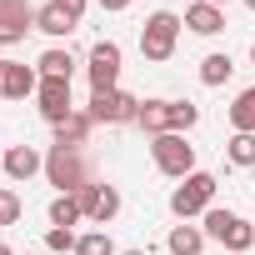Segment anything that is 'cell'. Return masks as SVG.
Segmentation results:
<instances>
[{"label": "cell", "mask_w": 255, "mask_h": 255, "mask_svg": "<svg viewBox=\"0 0 255 255\" xmlns=\"http://www.w3.org/2000/svg\"><path fill=\"white\" fill-rule=\"evenodd\" d=\"M150 155H155V170L160 175H170V180H185V175H195V145L185 140V135H155L150 140Z\"/></svg>", "instance_id": "obj_4"}, {"label": "cell", "mask_w": 255, "mask_h": 255, "mask_svg": "<svg viewBox=\"0 0 255 255\" xmlns=\"http://www.w3.org/2000/svg\"><path fill=\"white\" fill-rule=\"evenodd\" d=\"M85 75H90V95L120 90V45L115 40H95L85 55Z\"/></svg>", "instance_id": "obj_5"}, {"label": "cell", "mask_w": 255, "mask_h": 255, "mask_svg": "<svg viewBox=\"0 0 255 255\" xmlns=\"http://www.w3.org/2000/svg\"><path fill=\"white\" fill-rule=\"evenodd\" d=\"M45 175H50V185H55L60 195H75V190H85V185L95 180L90 165H85V150H70V145H50Z\"/></svg>", "instance_id": "obj_2"}, {"label": "cell", "mask_w": 255, "mask_h": 255, "mask_svg": "<svg viewBox=\"0 0 255 255\" xmlns=\"http://www.w3.org/2000/svg\"><path fill=\"white\" fill-rule=\"evenodd\" d=\"M35 100H40V115H45L50 125H65V120L80 110V105L70 100V80H40Z\"/></svg>", "instance_id": "obj_8"}, {"label": "cell", "mask_w": 255, "mask_h": 255, "mask_svg": "<svg viewBox=\"0 0 255 255\" xmlns=\"http://www.w3.org/2000/svg\"><path fill=\"white\" fill-rule=\"evenodd\" d=\"M225 160L240 165V170H250L255 165V135H230L225 140Z\"/></svg>", "instance_id": "obj_22"}, {"label": "cell", "mask_w": 255, "mask_h": 255, "mask_svg": "<svg viewBox=\"0 0 255 255\" xmlns=\"http://www.w3.org/2000/svg\"><path fill=\"white\" fill-rule=\"evenodd\" d=\"M210 5H225V0H210Z\"/></svg>", "instance_id": "obj_33"}, {"label": "cell", "mask_w": 255, "mask_h": 255, "mask_svg": "<svg viewBox=\"0 0 255 255\" xmlns=\"http://www.w3.org/2000/svg\"><path fill=\"white\" fill-rule=\"evenodd\" d=\"M140 130L155 140V135H170V100H140Z\"/></svg>", "instance_id": "obj_15"}, {"label": "cell", "mask_w": 255, "mask_h": 255, "mask_svg": "<svg viewBox=\"0 0 255 255\" xmlns=\"http://www.w3.org/2000/svg\"><path fill=\"white\" fill-rule=\"evenodd\" d=\"M185 25H190L195 35H220V30H225V10L210 5V0H195V5L185 10Z\"/></svg>", "instance_id": "obj_12"}, {"label": "cell", "mask_w": 255, "mask_h": 255, "mask_svg": "<svg viewBox=\"0 0 255 255\" xmlns=\"http://www.w3.org/2000/svg\"><path fill=\"white\" fill-rule=\"evenodd\" d=\"M90 120L95 125H135L140 120V95L130 90H105V95H90Z\"/></svg>", "instance_id": "obj_6"}, {"label": "cell", "mask_w": 255, "mask_h": 255, "mask_svg": "<svg viewBox=\"0 0 255 255\" xmlns=\"http://www.w3.org/2000/svg\"><path fill=\"white\" fill-rule=\"evenodd\" d=\"M250 65H255V45H250Z\"/></svg>", "instance_id": "obj_32"}, {"label": "cell", "mask_w": 255, "mask_h": 255, "mask_svg": "<svg viewBox=\"0 0 255 255\" xmlns=\"http://www.w3.org/2000/svg\"><path fill=\"white\" fill-rule=\"evenodd\" d=\"M25 30H35L30 0H0V45H20Z\"/></svg>", "instance_id": "obj_9"}, {"label": "cell", "mask_w": 255, "mask_h": 255, "mask_svg": "<svg viewBox=\"0 0 255 255\" xmlns=\"http://www.w3.org/2000/svg\"><path fill=\"white\" fill-rule=\"evenodd\" d=\"M235 75V60L225 55V50H210L205 60H200V85H225Z\"/></svg>", "instance_id": "obj_18"}, {"label": "cell", "mask_w": 255, "mask_h": 255, "mask_svg": "<svg viewBox=\"0 0 255 255\" xmlns=\"http://www.w3.org/2000/svg\"><path fill=\"white\" fill-rule=\"evenodd\" d=\"M215 175L210 170H195V175H185L175 190H170V210L180 215V220H195V215H205L210 210V200H215Z\"/></svg>", "instance_id": "obj_3"}, {"label": "cell", "mask_w": 255, "mask_h": 255, "mask_svg": "<svg viewBox=\"0 0 255 255\" xmlns=\"http://www.w3.org/2000/svg\"><path fill=\"white\" fill-rule=\"evenodd\" d=\"M90 130H95V120H90V110H75V115H70L65 125H55V145H70V150H85Z\"/></svg>", "instance_id": "obj_13"}, {"label": "cell", "mask_w": 255, "mask_h": 255, "mask_svg": "<svg viewBox=\"0 0 255 255\" xmlns=\"http://www.w3.org/2000/svg\"><path fill=\"white\" fill-rule=\"evenodd\" d=\"M165 245H170V255H200V250H205V230L190 225V220H180V225H170Z\"/></svg>", "instance_id": "obj_14"}, {"label": "cell", "mask_w": 255, "mask_h": 255, "mask_svg": "<svg viewBox=\"0 0 255 255\" xmlns=\"http://www.w3.org/2000/svg\"><path fill=\"white\" fill-rule=\"evenodd\" d=\"M0 170H5L10 180H30V175H40V170H45V155H40L35 145H10V150H5V160H0Z\"/></svg>", "instance_id": "obj_11"}, {"label": "cell", "mask_w": 255, "mask_h": 255, "mask_svg": "<svg viewBox=\"0 0 255 255\" xmlns=\"http://www.w3.org/2000/svg\"><path fill=\"white\" fill-rule=\"evenodd\" d=\"M75 245H80L75 230H65V225H50V230H45V250H60V255H65V250H75Z\"/></svg>", "instance_id": "obj_25"}, {"label": "cell", "mask_w": 255, "mask_h": 255, "mask_svg": "<svg viewBox=\"0 0 255 255\" xmlns=\"http://www.w3.org/2000/svg\"><path fill=\"white\" fill-rule=\"evenodd\" d=\"M35 30H45V35H55V40H65V35L75 30V20H70V15H60L55 5H40V10H35Z\"/></svg>", "instance_id": "obj_20"}, {"label": "cell", "mask_w": 255, "mask_h": 255, "mask_svg": "<svg viewBox=\"0 0 255 255\" xmlns=\"http://www.w3.org/2000/svg\"><path fill=\"white\" fill-rule=\"evenodd\" d=\"M75 220H85V210H80V195H55L50 200V225H75Z\"/></svg>", "instance_id": "obj_21"}, {"label": "cell", "mask_w": 255, "mask_h": 255, "mask_svg": "<svg viewBox=\"0 0 255 255\" xmlns=\"http://www.w3.org/2000/svg\"><path fill=\"white\" fill-rule=\"evenodd\" d=\"M180 15L175 10H155L145 25H140V55L150 60V65H165L170 55H175V40H180Z\"/></svg>", "instance_id": "obj_1"}, {"label": "cell", "mask_w": 255, "mask_h": 255, "mask_svg": "<svg viewBox=\"0 0 255 255\" xmlns=\"http://www.w3.org/2000/svg\"><path fill=\"white\" fill-rule=\"evenodd\" d=\"M0 255H10V245H5V240H0Z\"/></svg>", "instance_id": "obj_31"}, {"label": "cell", "mask_w": 255, "mask_h": 255, "mask_svg": "<svg viewBox=\"0 0 255 255\" xmlns=\"http://www.w3.org/2000/svg\"><path fill=\"white\" fill-rule=\"evenodd\" d=\"M75 195H80V210H85L90 225H110V220L120 215V190L105 185V180H90V185L75 190Z\"/></svg>", "instance_id": "obj_7"}, {"label": "cell", "mask_w": 255, "mask_h": 255, "mask_svg": "<svg viewBox=\"0 0 255 255\" xmlns=\"http://www.w3.org/2000/svg\"><path fill=\"white\" fill-rule=\"evenodd\" d=\"M35 70H40V80H70V75H75V55L60 50V45H50V50L35 60Z\"/></svg>", "instance_id": "obj_16"}, {"label": "cell", "mask_w": 255, "mask_h": 255, "mask_svg": "<svg viewBox=\"0 0 255 255\" xmlns=\"http://www.w3.org/2000/svg\"><path fill=\"white\" fill-rule=\"evenodd\" d=\"M0 160H5V150H0Z\"/></svg>", "instance_id": "obj_35"}, {"label": "cell", "mask_w": 255, "mask_h": 255, "mask_svg": "<svg viewBox=\"0 0 255 255\" xmlns=\"http://www.w3.org/2000/svg\"><path fill=\"white\" fill-rule=\"evenodd\" d=\"M0 85H5V60H0Z\"/></svg>", "instance_id": "obj_30"}, {"label": "cell", "mask_w": 255, "mask_h": 255, "mask_svg": "<svg viewBox=\"0 0 255 255\" xmlns=\"http://www.w3.org/2000/svg\"><path fill=\"white\" fill-rule=\"evenodd\" d=\"M230 125H235V135H255V85L235 95V105H230Z\"/></svg>", "instance_id": "obj_17"}, {"label": "cell", "mask_w": 255, "mask_h": 255, "mask_svg": "<svg viewBox=\"0 0 255 255\" xmlns=\"http://www.w3.org/2000/svg\"><path fill=\"white\" fill-rule=\"evenodd\" d=\"M50 5H55L60 15H70V20L80 25V15H85V5H90V0H50Z\"/></svg>", "instance_id": "obj_27"}, {"label": "cell", "mask_w": 255, "mask_h": 255, "mask_svg": "<svg viewBox=\"0 0 255 255\" xmlns=\"http://www.w3.org/2000/svg\"><path fill=\"white\" fill-rule=\"evenodd\" d=\"M245 5H250V10H255V0H245Z\"/></svg>", "instance_id": "obj_34"}, {"label": "cell", "mask_w": 255, "mask_h": 255, "mask_svg": "<svg viewBox=\"0 0 255 255\" xmlns=\"http://www.w3.org/2000/svg\"><path fill=\"white\" fill-rule=\"evenodd\" d=\"M40 90V70L25 65V60H5V85H0V95L5 100H25Z\"/></svg>", "instance_id": "obj_10"}, {"label": "cell", "mask_w": 255, "mask_h": 255, "mask_svg": "<svg viewBox=\"0 0 255 255\" xmlns=\"http://www.w3.org/2000/svg\"><path fill=\"white\" fill-rule=\"evenodd\" d=\"M130 0H100V10H125Z\"/></svg>", "instance_id": "obj_28"}, {"label": "cell", "mask_w": 255, "mask_h": 255, "mask_svg": "<svg viewBox=\"0 0 255 255\" xmlns=\"http://www.w3.org/2000/svg\"><path fill=\"white\" fill-rule=\"evenodd\" d=\"M120 255H150V250H120Z\"/></svg>", "instance_id": "obj_29"}, {"label": "cell", "mask_w": 255, "mask_h": 255, "mask_svg": "<svg viewBox=\"0 0 255 255\" xmlns=\"http://www.w3.org/2000/svg\"><path fill=\"white\" fill-rule=\"evenodd\" d=\"M220 245H225V250H230V255H245V250H250V245H255V225H250V220H240V215H235V220H230V225H225V235H220Z\"/></svg>", "instance_id": "obj_19"}, {"label": "cell", "mask_w": 255, "mask_h": 255, "mask_svg": "<svg viewBox=\"0 0 255 255\" xmlns=\"http://www.w3.org/2000/svg\"><path fill=\"white\" fill-rule=\"evenodd\" d=\"M195 120H200V105H190V100H170V130H175V135L195 130Z\"/></svg>", "instance_id": "obj_23"}, {"label": "cell", "mask_w": 255, "mask_h": 255, "mask_svg": "<svg viewBox=\"0 0 255 255\" xmlns=\"http://www.w3.org/2000/svg\"><path fill=\"white\" fill-rule=\"evenodd\" d=\"M75 255H120V250H115V240H110L105 230H90V235H80Z\"/></svg>", "instance_id": "obj_24"}, {"label": "cell", "mask_w": 255, "mask_h": 255, "mask_svg": "<svg viewBox=\"0 0 255 255\" xmlns=\"http://www.w3.org/2000/svg\"><path fill=\"white\" fill-rule=\"evenodd\" d=\"M20 220V195L10 185H0V225H15Z\"/></svg>", "instance_id": "obj_26"}]
</instances>
